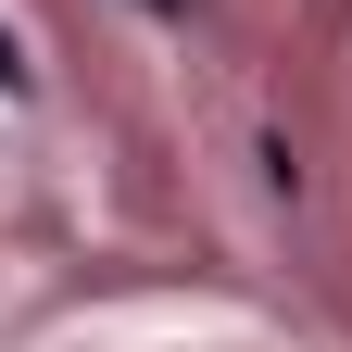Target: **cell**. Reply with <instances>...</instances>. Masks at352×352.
<instances>
[{
    "label": "cell",
    "mask_w": 352,
    "mask_h": 352,
    "mask_svg": "<svg viewBox=\"0 0 352 352\" xmlns=\"http://www.w3.org/2000/svg\"><path fill=\"white\" fill-rule=\"evenodd\" d=\"M0 88H25V51H13V38H0Z\"/></svg>",
    "instance_id": "6da1fadb"
},
{
    "label": "cell",
    "mask_w": 352,
    "mask_h": 352,
    "mask_svg": "<svg viewBox=\"0 0 352 352\" xmlns=\"http://www.w3.org/2000/svg\"><path fill=\"white\" fill-rule=\"evenodd\" d=\"M151 13H189V0H151Z\"/></svg>",
    "instance_id": "7a4b0ae2"
}]
</instances>
